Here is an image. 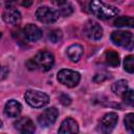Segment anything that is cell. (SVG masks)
I'll return each instance as SVG.
<instances>
[{
    "instance_id": "6da1fadb",
    "label": "cell",
    "mask_w": 134,
    "mask_h": 134,
    "mask_svg": "<svg viewBox=\"0 0 134 134\" xmlns=\"http://www.w3.org/2000/svg\"><path fill=\"white\" fill-rule=\"evenodd\" d=\"M54 64V57L47 50L39 51L32 59L26 62V66L30 70L40 69L42 71H48Z\"/></svg>"
},
{
    "instance_id": "7a4b0ae2",
    "label": "cell",
    "mask_w": 134,
    "mask_h": 134,
    "mask_svg": "<svg viewBox=\"0 0 134 134\" xmlns=\"http://www.w3.org/2000/svg\"><path fill=\"white\" fill-rule=\"evenodd\" d=\"M89 7L91 13L102 20L111 19L119 14V9L117 7L106 4L102 0H91L89 3Z\"/></svg>"
},
{
    "instance_id": "3957f363",
    "label": "cell",
    "mask_w": 134,
    "mask_h": 134,
    "mask_svg": "<svg viewBox=\"0 0 134 134\" xmlns=\"http://www.w3.org/2000/svg\"><path fill=\"white\" fill-rule=\"evenodd\" d=\"M24 98L32 108H42L49 103V96L38 90H27L24 94Z\"/></svg>"
},
{
    "instance_id": "277c9868",
    "label": "cell",
    "mask_w": 134,
    "mask_h": 134,
    "mask_svg": "<svg viewBox=\"0 0 134 134\" xmlns=\"http://www.w3.org/2000/svg\"><path fill=\"white\" fill-rule=\"evenodd\" d=\"M111 41L120 47L132 50L133 49V35L126 30H116L111 34Z\"/></svg>"
},
{
    "instance_id": "5b68a950",
    "label": "cell",
    "mask_w": 134,
    "mask_h": 134,
    "mask_svg": "<svg viewBox=\"0 0 134 134\" xmlns=\"http://www.w3.org/2000/svg\"><path fill=\"white\" fill-rule=\"evenodd\" d=\"M58 81L69 88H73L80 83L81 74L71 69H62L58 73Z\"/></svg>"
},
{
    "instance_id": "8992f818",
    "label": "cell",
    "mask_w": 134,
    "mask_h": 134,
    "mask_svg": "<svg viewBox=\"0 0 134 134\" xmlns=\"http://www.w3.org/2000/svg\"><path fill=\"white\" fill-rule=\"evenodd\" d=\"M36 18L42 23L50 24L55 22L60 18V14L59 10L52 9L48 6H40L36 12Z\"/></svg>"
},
{
    "instance_id": "52a82bcc",
    "label": "cell",
    "mask_w": 134,
    "mask_h": 134,
    "mask_svg": "<svg viewBox=\"0 0 134 134\" xmlns=\"http://www.w3.org/2000/svg\"><path fill=\"white\" fill-rule=\"evenodd\" d=\"M58 116H59V110L55 107L47 108L38 116V124L44 128L50 127L55 122Z\"/></svg>"
},
{
    "instance_id": "ba28073f",
    "label": "cell",
    "mask_w": 134,
    "mask_h": 134,
    "mask_svg": "<svg viewBox=\"0 0 134 134\" xmlns=\"http://www.w3.org/2000/svg\"><path fill=\"white\" fill-rule=\"evenodd\" d=\"M84 34L87 38L93 41H97L103 37V27L94 20H89L84 25Z\"/></svg>"
},
{
    "instance_id": "9c48e42d",
    "label": "cell",
    "mask_w": 134,
    "mask_h": 134,
    "mask_svg": "<svg viewBox=\"0 0 134 134\" xmlns=\"http://www.w3.org/2000/svg\"><path fill=\"white\" fill-rule=\"evenodd\" d=\"M118 116L115 112L106 113L99 120V130L104 133H110L116 126Z\"/></svg>"
},
{
    "instance_id": "30bf717a",
    "label": "cell",
    "mask_w": 134,
    "mask_h": 134,
    "mask_svg": "<svg viewBox=\"0 0 134 134\" xmlns=\"http://www.w3.org/2000/svg\"><path fill=\"white\" fill-rule=\"evenodd\" d=\"M2 19L6 24L17 25L21 21V14L15 6L6 5L2 13Z\"/></svg>"
},
{
    "instance_id": "8fae6325",
    "label": "cell",
    "mask_w": 134,
    "mask_h": 134,
    "mask_svg": "<svg viewBox=\"0 0 134 134\" xmlns=\"http://www.w3.org/2000/svg\"><path fill=\"white\" fill-rule=\"evenodd\" d=\"M14 126H15V129L22 134H31L36 131L34 121L29 117H26V116L18 118L14 122Z\"/></svg>"
},
{
    "instance_id": "7c38bea8",
    "label": "cell",
    "mask_w": 134,
    "mask_h": 134,
    "mask_svg": "<svg viewBox=\"0 0 134 134\" xmlns=\"http://www.w3.org/2000/svg\"><path fill=\"white\" fill-rule=\"evenodd\" d=\"M23 36L29 42H37L42 38V30L37 25L28 23L23 29Z\"/></svg>"
},
{
    "instance_id": "4fadbf2b",
    "label": "cell",
    "mask_w": 134,
    "mask_h": 134,
    "mask_svg": "<svg viewBox=\"0 0 134 134\" xmlns=\"http://www.w3.org/2000/svg\"><path fill=\"white\" fill-rule=\"evenodd\" d=\"M22 111V105L16 99H9L4 106V114L7 117H18Z\"/></svg>"
},
{
    "instance_id": "5bb4252c",
    "label": "cell",
    "mask_w": 134,
    "mask_h": 134,
    "mask_svg": "<svg viewBox=\"0 0 134 134\" xmlns=\"http://www.w3.org/2000/svg\"><path fill=\"white\" fill-rule=\"evenodd\" d=\"M59 133L61 134H67V133H77L79 132V126H77V122L71 118V117H67L65 118L60 128H59Z\"/></svg>"
},
{
    "instance_id": "9a60e30c",
    "label": "cell",
    "mask_w": 134,
    "mask_h": 134,
    "mask_svg": "<svg viewBox=\"0 0 134 134\" xmlns=\"http://www.w3.org/2000/svg\"><path fill=\"white\" fill-rule=\"evenodd\" d=\"M84 53V48L80 44H73L67 48V55L72 62H77Z\"/></svg>"
},
{
    "instance_id": "2e32d148",
    "label": "cell",
    "mask_w": 134,
    "mask_h": 134,
    "mask_svg": "<svg viewBox=\"0 0 134 134\" xmlns=\"http://www.w3.org/2000/svg\"><path fill=\"white\" fill-rule=\"evenodd\" d=\"M105 60H106V63L111 67H118L120 63L118 53L115 50H111V49L105 52Z\"/></svg>"
},
{
    "instance_id": "e0dca14e",
    "label": "cell",
    "mask_w": 134,
    "mask_h": 134,
    "mask_svg": "<svg viewBox=\"0 0 134 134\" xmlns=\"http://www.w3.org/2000/svg\"><path fill=\"white\" fill-rule=\"evenodd\" d=\"M111 89H112V91L114 92V94L121 96V95L129 89L128 82H127L126 80H119V81H117V82H115V83L112 84Z\"/></svg>"
},
{
    "instance_id": "ac0fdd59",
    "label": "cell",
    "mask_w": 134,
    "mask_h": 134,
    "mask_svg": "<svg viewBox=\"0 0 134 134\" xmlns=\"http://www.w3.org/2000/svg\"><path fill=\"white\" fill-rule=\"evenodd\" d=\"M134 20L132 17L129 16H121L117 17L114 20V26L116 27H133Z\"/></svg>"
},
{
    "instance_id": "d6986e66",
    "label": "cell",
    "mask_w": 134,
    "mask_h": 134,
    "mask_svg": "<svg viewBox=\"0 0 134 134\" xmlns=\"http://www.w3.org/2000/svg\"><path fill=\"white\" fill-rule=\"evenodd\" d=\"M125 126L126 129L130 133H134V114L133 113H128L125 116Z\"/></svg>"
},
{
    "instance_id": "ffe728a7",
    "label": "cell",
    "mask_w": 134,
    "mask_h": 134,
    "mask_svg": "<svg viewBox=\"0 0 134 134\" xmlns=\"http://www.w3.org/2000/svg\"><path fill=\"white\" fill-rule=\"evenodd\" d=\"M124 68L129 73H133L134 72V58H133V55H127L125 58Z\"/></svg>"
},
{
    "instance_id": "44dd1931",
    "label": "cell",
    "mask_w": 134,
    "mask_h": 134,
    "mask_svg": "<svg viewBox=\"0 0 134 134\" xmlns=\"http://www.w3.org/2000/svg\"><path fill=\"white\" fill-rule=\"evenodd\" d=\"M121 98H122V100H124L126 104H128V105H130V106H133V105H134V93H133V90L128 89V90L121 95Z\"/></svg>"
},
{
    "instance_id": "7402d4cb",
    "label": "cell",
    "mask_w": 134,
    "mask_h": 134,
    "mask_svg": "<svg viewBox=\"0 0 134 134\" xmlns=\"http://www.w3.org/2000/svg\"><path fill=\"white\" fill-rule=\"evenodd\" d=\"M62 38H63V34H62V30L60 29H54L49 34V40L52 43H59L62 40Z\"/></svg>"
},
{
    "instance_id": "603a6c76",
    "label": "cell",
    "mask_w": 134,
    "mask_h": 134,
    "mask_svg": "<svg viewBox=\"0 0 134 134\" xmlns=\"http://www.w3.org/2000/svg\"><path fill=\"white\" fill-rule=\"evenodd\" d=\"M59 10V14H60V17L62 16V17H67V16H69L71 13H72V8H71V6L70 5H68V6H64V7H61L60 9H58Z\"/></svg>"
},
{
    "instance_id": "cb8c5ba5",
    "label": "cell",
    "mask_w": 134,
    "mask_h": 134,
    "mask_svg": "<svg viewBox=\"0 0 134 134\" xmlns=\"http://www.w3.org/2000/svg\"><path fill=\"white\" fill-rule=\"evenodd\" d=\"M60 100H61V103L64 105V106H68V105H70V103H71V98L69 97V95H67V94H61V96H60Z\"/></svg>"
},
{
    "instance_id": "d4e9b609",
    "label": "cell",
    "mask_w": 134,
    "mask_h": 134,
    "mask_svg": "<svg viewBox=\"0 0 134 134\" xmlns=\"http://www.w3.org/2000/svg\"><path fill=\"white\" fill-rule=\"evenodd\" d=\"M16 2H18L20 5L24 7H29L32 4V0H16Z\"/></svg>"
},
{
    "instance_id": "484cf974",
    "label": "cell",
    "mask_w": 134,
    "mask_h": 134,
    "mask_svg": "<svg viewBox=\"0 0 134 134\" xmlns=\"http://www.w3.org/2000/svg\"><path fill=\"white\" fill-rule=\"evenodd\" d=\"M67 0H50V2L53 4V5H57V6H62L66 3Z\"/></svg>"
},
{
    "instance_id": "4316f807",
    "label": "cell",
    "mask_w": 134,
    "mask_h": 134,
    "mask_svg": "<svg viewBox=\"0 0 134 134\" xmlns=\"http://www.w3.org/2000/svg\"><path fill=\"white\" fill-rule=\"evenodd\" d=\"M4 1L6 2V5H10V3L14 2V1H16V0H4Z\"/></svg>"
},
{
    "instance_id": "83f0119b",
    "label": "cell",
    "mask_w": 134,
    "mask_h": 134,
    "mask_svg": "<svg viewBox=\"0 0 134 134\" xmlns=\"http://www.w3.org/2000/svg\"><path fill=\"white\" fill-rule=\"evenodd\" d=\"M114 1H118V2H122L124 0H114Z\"/></svg>"
},
{
    "instance_id": "f1b7e54d",
    "label": "cell",
    "mask_w": 134,
    "mask_h": 134,
    "mask_svg": "<svg viewBox=\"0 0 134 134\" xmlns=\"http://www.w3.org/2000/svg\"><path fill=\"white\" fill-rule=\"evenodd\" d=\"M2 127V120H0V128Z\"/></svg>"
},
{
    "instance_id": "f546056e",
    "label": "cell",
    "mask_w": 134,
    "mask_h": 134,
    "mask_svg": "<svg viewBox=\"0 0 134 134\" xmlns=\"http://www.w3.org/2000/svg\"><path fill=\"white\" fill-rule=\"evenodd\" d=\"M1 37H2V34H1V32H0V39H1Z\"/></svg>"
},
{
    "instance_id": "4dcf8cb0",
    "label": "cell",
    "mask_w": 134,
    "mask_h": 134,
    "mask_svg": "<svg viewBox=\"0 0 134 134\" xmlns=\"http://www.w3.org/2000/svg\"><path fill=\"white\" fill-rule=\"evenodd\" d=\"M0 68H1V65H0Z\"/></svg>"
}]
</instances>
